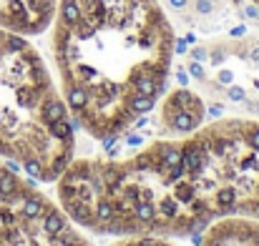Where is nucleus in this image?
I'll return each instance as SVG.
<instances>
[{
    "mask_svg": "<svg viewBox=\"0 0 259 246\" xmlns=\"http://www.w3.org/2000/svg\"><path fill=\"white\" fill-rule=\"evenodd\" d=\"M191 58L201 63V61H206V58H209V51H206V48H201V45H196V48L191 51Z\"/></svg>",
    "mask_w": 259,
    "mask_h": 246,
    "instance_id": "obj_13",
    "label": "nucleus"
},
{
    "mask_svg": "<svg viewBox=\"0 0 259 246\" xmlns=\"http://www.w3.org/2000/svg\"><path fill=\"white\" fill-rule=\"evenodd\" d=\"M211 10H214V3H211V0H196V13L209 15Z\"/></svg>",
    "mask_w": 259,
    "mask_h": 246,
    "instance_id": "obj_11",
    "label": "nucleus"
},
{
    "mask_svg": "<svg viewBox=\"0 0 259 246\" xmlns=\"http://www.w3.org/2000/svg\"><path fill=\"white\" fill-rule=\"evenodd\" d=\"M189 76H194V78H199V81H204L206 76H204V68L199 66V61H194L191 66H189Z\"/></svg>",
    "mask_w": 259,
    "mask_h": 246,
    "instance_id": "obj_12",
    "label": "nucleus"
},
{
    "mask_svg": "<svg viewBox=\"0 0 259 246\" xmlns=\"http://www.w3.org/2000/svg\"><path fill=\"white\" fill-rule=\"evenodd\" d=\"M181 166L206 224L259 221V121H217L181 138Z\"/></svg>",
    "mask_w": 259,
    "mask_h": 246,
    "instance_id": "obj_3",
    "label": "nucleus"
},
{
    "mask_svg": "<svg viewBox=\"0 0 259 246\" xmlns=\"http://www.w3.org/2000/svg\"><path fill=\"white\" fill-rule=\"evenodd\" d=\"M244 33H247L244 28H232V38H242Z\"/></svg>",
    "mask_w": 259,
    "mask_h": 246,
    "instance_id": "obj_21",
    "label": "nucleus"
},
{
    "mask_svg": "<svg viewBox=\"0 0 259 246\" xmlns=\"http://www.w3.org/2000/svg\"><path fill=\"white\" fill-rule=\"evenodd\" d=\"M46 201L48 196L40 193L30 178L18 173L15 161H5L0 156V234H5L20 216L40 209Z\"/></svg>",
    "mask_w": 259,
    "mask_h": 246,
    "instance_id": "obj_5",
    "label": "nucleus"
},
{
    "mask_svg": "<svg viewBox=\"0 0 259 246\" xmlns=\"http://www.w3.org/2000/svg\"><path fill=\"white\" fill-rule=\"evenodd\" d=\"M209 58H211V63H214V66H219V63H224V58H227V56H224V51H222V48H217V51H211V53H209Z\"/></svg>",
    "mask_w": 259,
    "mask_h": 246,
    "instance_id": "obj_14",
    "label": "nucleus"
},
{
    "mask_svg": "<svg viewBox=\"0 0 259 246\" xmlns=\"http://www.w3.org/2000/svg\"><path fill=\"white\" fill-rule=\"evenodd\" d=\"M227 93H229V101H234V103H242V101H247V93H244V88H239V85L229 88Z\"/></svg>",
    "mask_w": 259,
    "mask_h": 246,
    "instance_id": "obj_10",
    "label": "nucleus"
},
{
    "mask_svg": "<svg viewBox=\"0 0 259 246\" xmlns=\"http://www.w3.org/2000/svg\"><path fill=\"white\" fill-rule=\"evenodd\" d=\"M209 113H211L214 118H219V116L224 113V108H222V106H211V108H209Z\"/></svg>",
    "mask_w": 259,
    "mask_h": 246,
    "instance_id": "obj_19",
    "label": "nucleus"
},
{
    "mask_svg": "<svg viewBox=\"0 0 259 246\" xmlns=\"http://www.w3.org/2000/svg\"><path fill=\"white\" fill-rule=\"evenodd\" d=\"M58 201L106 236H194L209 226L184 176L181 141H154L131 159H73L58 176Z\"/></svg>",
    "mask_w": 259,
    "mask_h": 246,
    "instance_id": "obj_1",
    "label": "nucleus"
},
{
    "mask_svg": "<svg viewBox=\"0 0 259 246\" xmlns=\"http://www.w3.org/2000/svg\"><path fill=\"white\" fill-rule=\"evenodd\" d=\"M76 151V123L25 35L0 28V156L35 181H58Z\"/></svg>",
    "mask_w": 259,
    "mask_h": 246,
    "instance_id": "obj_2",
    "label": "nucleus"
},
{
    "mask_svg": "<svg viewBox=\"0 0 259 246\" xmlns=\"http://www.w3.org/2000/svg\"><path fill=\"white\" fill-rule=\"evenodd\" d=\"M169 3H171V5L176 8V10H184V8L189 5V0H169Z\"/></svg>",
    "mask_w": 259,
    "mask_h": 246,
    "instance_id": "obj_18",
    "label": "nucleus"
},
{
    "mask_svg": "<svg viewBox=\"0 0 259 246\" xmlns=\"http://www.w3.org/2000/svg\"><path fill=\"white\" fill-rule=\"evenodd\" d=\"M176 81L181 83V88H186V85H189V71L179 68V71H176Z\"/></svg>",
    "mask_w": 259,
    "mask_h": 246,
    "instance_id": "obj_15",
    "label": "nucleus"
},
{
    "mask_svg": "<svg viewBox=\"0 0 259 246\" xmlns=\"http://www.w3.org/2000/svg\"><path fill=\"white\" fill-rule=\"evenodd\" d=\"M206 116V108L201 103L199 95H194L191 90L186 88H179L174 90L171 95L164 101V108H161V123L166 131L171 133H194L201 121Z\"/></svg>",
    "mask_w": 259,
    "mask_h": 246,
    "instance_id": "obj_7",
    "label": "nucleus"
},
{
    "mask_svg": "<svg viewBox=\"0 0 259 246\" xmlns=\"http://www.w3.org/2000/svg\"><path fill=\"white\" fill-rule=\"evenodd\" d=\"M56 10V0H0V28L38 35L48 28Z\"/></svg>",
    "mask_w": 259,
    "mask_h": 246,
    "instance_id": "obj_6",
    "label": "nucleus"
},
{
    "mask_svg": "<svg viewBox=\"0 0 259 246\" xmlns=\"http://www.w3.org/2000/svg\"><path fill=\"white\" fill-rule=\"evenodd\" d=\"M0 246H91V241L71 226L68 214L48 199L0 234Z\"/></svg>",
    "mask_w": 259,
    "mask_h": 246,
    "instance_id": "obj_4",
    "label": "nucleus"
},
{
    "mask_svg": "<svg viewBox=\"0 0 259 246\" xmlns=\"http://www.w3.org/2000/svg\"><path fill=\"white\" fill-rule=\"evenodd\" d=\"M244 15H247V18H259V8L257 5H247V8H244Z\"/></svg>",
    "mask_w": 259,
    "mask_h": 246,
    "instance_id": "obj_16",
    "label": "nucleus"
},
{
    "mask_svg": "<svg viewBox=\"0 0 259 246\" xmlns=\"http://www.w3.org/2000/svg\"><path fill=\"white\" fill-rule=\"evenodd\" d=\"M116 246H174V244H169L161 236H128V239H123L121 244Z\"/></svg>",
    "mask_w": 259,
    "mask_h": 246,
    "instance_id": "obj_9",
    "label": "nucleus"
},
{
    "mask_svg": "<svg viewBox=\"0 0 259 246\" xmlns=\"http://www.w3.org/2000/svg\"><path fill=\"white\" fill-rule=\"evenodd\" d=\"M174 51L176 53H186V40H174Z\"/></svg>",
    "mask_w": 259,
    "mask_h": 246,
    "instance_id": "obj_17",
    "label": "nucleus"
},
{
    "mask_svg": "<svg viewBox=\"0 0 259 246\" xmlns=\"http://www.w3.org/2000/svg\"><path fill=\"white\" fill-rule=\"evenodd\" d=\"M252 58H254V61H259V48H254V51H252Z\"/></svg>",
    "mask_w": 259,
    "mask_h": 246,
    "instance_id": "obj_22",
    "label": "nucleus"
},
{
    "mask_svg": "<svg viewBox=\"0 0 259 246\" xmlns=\"http://www.w3.org/2000/svg\"><path fill=\"white\" fill-rule=\"evenodd\" d=\"M219 83H232V73L229 71H222L219 73Z\"/></svg>",
    "mask_w": 259,
    "mask_h": 246,
    "instance_id": "obj_20",
    "label": "nucleus"
},
{
    "mask_svg": "<svg viewBox=\"0 0 259 246\" xmlns=\"http://www.w3.org/2000/svg\"><path fill=\"white\" fill-rule=\"evenodd\" d=\"M201 246H259V221L217 219L206 226Z\"/></svg>",
    "mask_w": 259,
    "mask_h": 246,
    "instance_id": "obj_8",
    "label": "nucleus"
}]
</instances>
